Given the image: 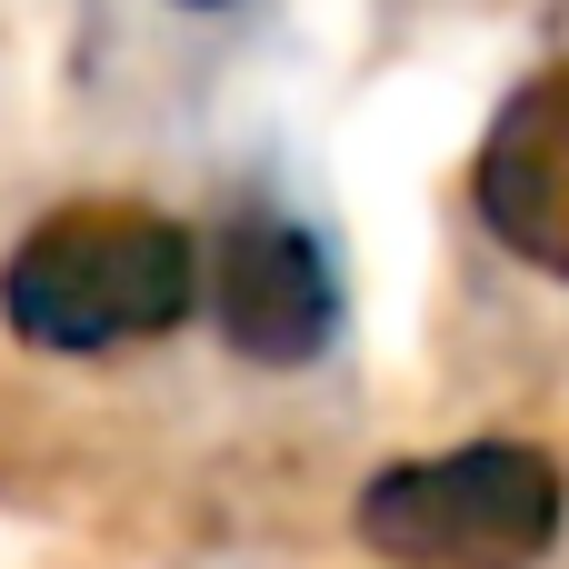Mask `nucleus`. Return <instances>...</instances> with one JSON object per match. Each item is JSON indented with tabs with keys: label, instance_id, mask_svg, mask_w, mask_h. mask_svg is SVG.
<instances>
[{
	"label": "nucleus",
	"instance_id": "nucleus-1",
	"mask_svg": "<svg viewBox=\"0 0 569 569\" xmlns=\"http://www.w3.org/2000/svg\"><path fill=\"white\" fill-rule=\"evenodd\" d=\"M0 320L40 360H120L200 320V240L150 200H70L0 260Z\"/></svg>",
	"mask_w": 569,
	"mask_h": 569
},
{
	"label": "nucleus",
	"instance_id": "nucleus-2",
	"mask_svg": "<svg viewBox=\"0 0 569 569\" xmlns=\"http://www.w3.org/2000/svg\"><path fill=\"white\" fill-rule=\"evenodd\" d=\"M350 530L390 569H540L569 530V480L530 440H460L370 470Z\"/></svg>",
	"mask_w": 569,
	"mask_h": 569
},
{
	"label": "nucleus",
	"instance_id": "nucleus-3",
	"mask_svg": "<svg viewBox=\"0 0 569 569\" xmlns=\"http://www.w3.org/2000/svg\"><path fill=\"white\" fill-rule=\"evenodd\" d=\"M200 300L250 370H310L340 340V270L290 210H230L200 250Z\"/></svg>",
	"mask_w": 569,
	"mask_h": 569
},
{
	"label": "nucleus",
	"instance_id": "nucleus-4",
	"mask_svg": "<svg viewBox=\"0 0 569 569\" xmlns=\"http://www.w3.org/2000/svg\"><path fill=\"white\" fill-rule=\"evenodd\" d=\"M470 210L520 270L569 280V60L530 70L490 110L480 160H470Z\"/></svg>",
	"mask_w": 569,
	"mask_h": 569
},
{
	"label": "nucleus",
	"instance_id": "nucleus-5",
	"mask_svg": "<svg viewBox=\"0 0 569 569\" xmlns=\"http://www.w3.org/2000/svg\"><path fill=\"white\" fill-rule=\"evenodd\" d=\"M180 10H230V0H180Z\"/></svg>",
	"mask_w": 569,
	"mask_h": 569
}]
</instances>
